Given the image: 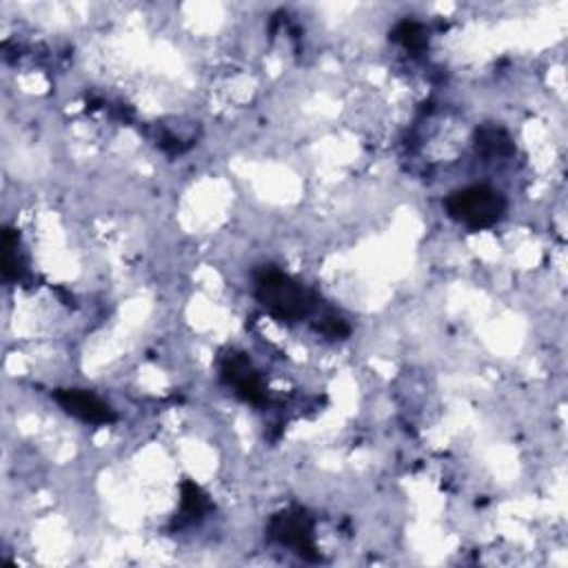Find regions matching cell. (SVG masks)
Instances as JSON below:
<instances>
[{
    "label": "cell",
    "instance_id": "cell-4",
    "mask_svg": "<svg viewBox=\"0 0 568 568\" xmlns=\"http://www.w3.org/2000/svg\"><path fill=\"white\" fill-rule=\"evenodd\" d=\"M222 380L234 388L240 400L249 405H264L267 388L260 373L243 354H226L222 360Z\"/></svg>",
    "mask_w": 568,
    "mask_h": 568
},
{
    "label": "cell",
    "instance_id": "cell-7",
    "mask_svg": "<svg viewBox=\"0 0 568 568\" xmlns=\"http://www.w3.org/2000/svg\"><path fill=\"white\" fill-rule=\"evenodd\" d=\"M207 495L194 484L185 482L183 484V518L187 520H198L207 510Z\"/></svg>",
    "mask_w": 568,
    "mask_h": 568
},
{
    "label": "cell",
    "instance_id": "cell-9",
    "mask_svg": "<svg viewBox=\"0 0 568 568\" xmlns=\"http://www.w3.org/2000/svg\"><path fill=\"white\" fill-rule=\"evenodd\" d=\"M18 238L14 236L12 230H5V236H3V275L5 280H12V277H18Z\"/></svg>",
    "mask_w": 568,
    "mask_h": 568
},
{
    "label": "cell",
    "instance_id": "cell-2",
    "mask_svg": "<svg viewBox=\"0 0 568 568\" xmlns=\"http://www.w3.org/2000/svg\"><path fill=\"white\" fill-rule=\"evenodd\" d=\"M504 211H506L504 196L484 185L453 192L446 198V213L473 232L489 230V226L497 224Z\"/></svg>",
    "mask_w": 568,
    "mask_h": 568
},
{
    "label": "cell",
    "instance_id": "cell-8",
    "mask_svg": "<svg viewBox=\"0 0 568 568\" xmlns=\"http://www.w3.org/2000/svg\"><path fill=\"white\" fill-rule=\"evenodd\" d=\"M393 38L409 51H422L427 47L424 29L418 23H411V21H405V23L397 25L395 32H393Z\"/></svg>",
    "mask_w": 568,
    "mask_h": 568
},
{
    "label": "cell",
    "instance_id": "cell-3",
    "mask_svg": "<svg viewBox=\"0 0 568 568\" xmlns=\"http://www.w3.org/2000/svg\"><path fill=\"white\" fill-rule=\"evenodd\" d=\"M269 535L282 546L294 548L305 559L318 557L313 522L302 510H284V514H277L269 524Z\"/></svg>",
    "mask_w": 568,
    "mask_h": 568
},
{
    "label": "cell",
    "instance_id": "cell-5",
    "mask_svg": "<svg viewBox=\"0 0 568 568\" xmlns=\"http://www.w3.org/2000/svg\"><path fill=\"white\" fill-rule=\"evenodd\" d=\"M53 397L65 413H70L72 418H76L85 424H109V422L116 420V413H113V409L107 403H102L98 395H94L89 391L59 388L53 393Z\"/></svg>",
    "mask_w": 568,
    "mask_h": 568
},
{
    "label": "cell",
    "instance_id": "cell-1",
    "mask_svg": "<svg viewBox=\"0 0 568 568\" xmlns=\"http://www.w3.org/2000/svg\"><path fill=\"white\" fill-rule=\"evenodd\" d=\"M256 298L273 318L284 322H298L307 318L318 302V298L307 292L302 284L275 269L262 271L258 275Z\"/></svg>",
    "mask_w": 568,
    "mask_h": 568
},
{
    "label": "cell",
    "instance_id": "cell-6",
    "mask_svg": "<svg viewBox=\"0 0 568 568\" xmlns=\"http://www.w3.org/2000/svg\"><path fill=\"white\" fill-rule=\"evenodd\" d=\"M478 151H482L489 158L506 156V153L514 151V145H510L508 136L499 129H482L478 134Z\"/></svg>",
    "mask_w": 568,
    "mask_h": 568
}]
</instances>
